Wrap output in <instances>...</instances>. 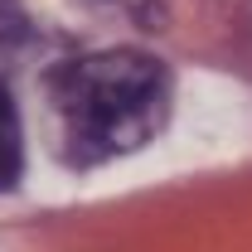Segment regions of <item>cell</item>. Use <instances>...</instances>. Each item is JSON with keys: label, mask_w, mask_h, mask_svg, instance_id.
<instances>
[{"label": "cell", "mask_w": 252, "mask_h": 252, "mask_svg": "<svg viewBox=\"0 0 252 252\" xmlns=\"http://www.w3.org/2000/svg\"><path fill=\"white\" fill-rule=\"evenodd\" d=\"M20 165H25V141H20V112H15V97L0 83V189H10L20 180Z\"/></svg>", "instance_id": "obj_2"}, {"label": "cell", "mask_w": 252, "mask_h": 252, "mask_svg": "<svg viewBox=\"0 0 252 252\" xmlns=\"http://www.w3.org/2000/svg\"><path fill=\"white\" fill-rule=\"evenodd\" d=\"M68 165H102L141 151L170 117L165 63L136 49H107L59 63L44 78Z\"/></svg>", "instance_id": "obj_1"}]
</instances>
